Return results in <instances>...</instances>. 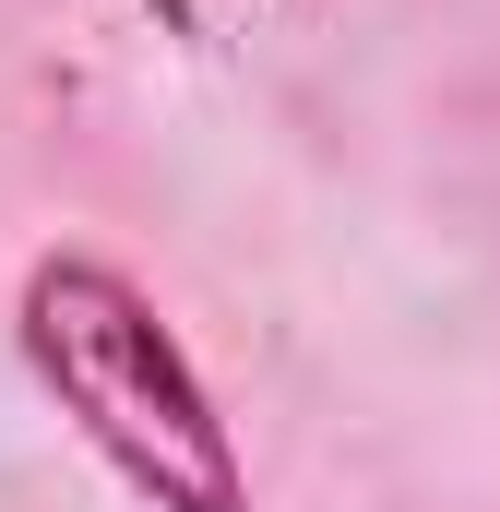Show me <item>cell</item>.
I'll return each instance as SVG.
<instances>
[{
	"label": "cell",
	"instance_id": "obj_1",
	"mask_svg": "<svg viewBox=\"0 0 500 512\" xmlns=\"http://www.w3.org/2000/svg\"><path fill=\"white\" fill-rule=\"evenodd\" d=\"M12 346L60 429L143 512H250V453L143 274H120L108 251H36L12 286Z\"/></svg>",
	"mask_w": 500,
	"mask_h": 512
}]
</instances>
